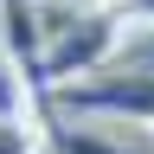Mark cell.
Instances as JSON below:
<instances>
[{
	"mask_svg": "<svg viewBox=\"0 0 154 154\" xmlns=\"http://www.w3.org/2000/svg\"><path fill=\"white\" fill-rule=\"evenodd\" d=\"M38 148H45V116L38 109L0 116V154H38Z\"/></svg>",
	"mask_w": 154,
	"mask_h": 154,
	"instance_id": "4",
	"label": "cell"
},
{
	"mask_svg": "<svg viewBox=\"0 0 154 154\" xmlns=\"http://www.w3.org/2000/svg\"><path fill=\"white\" fill-rule=\"evenodd\" d=\"M38 26H45V58H38V103L51 90L77 84V77H96L122 45V19L109 7H71V13H45L38 7Z\"/></svg>",
	"mask_w": 154,
	"mask_h": 154,
	"instance_id": "1",
	"label": "cell"
},
{
	"mask_svg": "<svg viewBox=\"0 0 154 154\" xmlns=\"http://www.w3.org/2000/svg\"><path fill=\"white\" fill-rule=\"evenodd\" d=\"M38 154H141V148H128V141H116L109 128H84V122H64V128H51L45 122V148Z\"/></svg>",
	"mask_w": 154,
	"mask_h": 154,
	"instance_id": "3",
	"label": "cell"
},
{
	"mask_svg": "<svg viewBox=\"0 0 154 154\" xmlns=\"http://www.w3.org/2000/svg\"><path fill=\"white\" fill-rule=\"evenodd\" d=\"M45 103L84 116V122H128V128H154V71H96L77 84L51 90Z\"/></svg>",
	"mask_w": 154,
	"mask_h": 154,
	"instance_id": "2",
	"label": "cell"
},
{
	"mask_svg": "<svg viewBox=\"0 0 154 154\" xmlns=\"http://www.w3.org/2000/svg\"><path fill=\"white\" fill-rule=\"evenodd\" d=\"M122 19V32H154V0H103Z\"/></svg>",
	"mask_w": 154,
	"mask_h": 154,
	"instance_id": "6",
	"label": "cell"
},
{
	"mask_svg": "<svg viewBox=\"0 0 154 154\" xmlns=\"http://www.w3.org/2000/svg\"><path fill=\"white\" fill-rule=\"evenodd\" d=\"M13 109H32V84L19 71V58L7 51V38H0V116H13Z\"/></svg>",
	"mask_w": 154,
	"mask_h": 154,
	"instance_id": "5",
	"label": "cell"
}]
</instances>
